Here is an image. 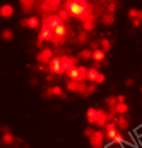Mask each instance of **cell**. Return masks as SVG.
Instances as JSON below:
<instances>
[{"label": "cell", "mask_w": 142, "mask_h": 148, "mask_svg": "<svg viewBox=\"0 0 142 148\" xmlns=\"http://www.w3.org/2000/svg\"><path fill=\"white\" fill-rule=\"evenodd\" d=\"M125 84H127L128 88H130V86H134V79H132V77H128V79H125Z\"/></svg>", "instance_id": "obj_41"}, {"label": "cell", "mask_w": 142, "mask_h": 148, "mask_svg": "<svg viewBox=\"0 0 142 148\" xmlns=\"http://www.w3.org/2000/svg\"><path fill=\"white\" fill-rule=\"evenodd\" d=\"M116 9H118V3H116V2H108L106 3V12L108 14H115Z\"/></svg>", "instance_id": "obj_31"}, {"label": "cell", "mask_w": 142, "mask_h": 148, "mask_svg": "<svg viewBox=\"0 0 142 148\" xmlns=\"http://www.w3.org/2000/svg\"><path fill=\"white\" fill-rule=\"evenodd\" d=\"M14 12H16V9H14V5H10V3H3V5L0 7V17H2V19L12 17Z\"/></svg>", "instance_id": "obj_13"}, {"label": "cell", "mask_w": 142, "mask_h": 148, "mask_svg": "<svg viewBox=\"0 0 142 148\" xmlns=\"http://www.w3.org/2000/svg\"><path fill=\"white\" fill-rule=\"evenodd\" d=\"M108 122V115H106V110H103V109H96V126L101 129V127H105Z\"/></svg>", "instance_id": "obj_9"}, {"label": "cell", "mask_w": 142, "mask_h": 148, "mask_svg": "<svg viewBox=\"0 0 142 148\" xmlns=\"http://www.w3.org/2000/svg\"><path fill=\"white\" fill-rule=\"evenodd\" d=\"M60 7H62V2H58V0H46V2H41L39 3V10L45 16L46 14H57Z\"/></svg>", "instance_id": "obj_2"}, {"label": "cell", "mask_w": 142, "mask_h": 148, "mask_svg": "<svg viewBox=\"0 0 142 148\" xmlns=\"http://www.w3.org/2000/svg\"><path fill=\"white\" fill-rule=\"evenodd\" d=\"M21 24H22L24 28H29V29H38V28L41 26V19H39V17H36V16H29V17L22 19V21H21Z\"/></svg>", "instance_id": "obj_7"}, {"label": "cell", "mask_w": 142, "mask_h": 148, "mask_svg": "<svg viewBox=\"0 0 142 148\" xmlns=\"http://www.w3.org/2000/svg\"><path fill=\"white\" fill-rule=\"evenodd\" d=\"M60 64H62V71L65 74V73H69L70 69L79 66V59L75 55H62L60 57Z\"/></svg>", "instance_id": "obj_3"}, {"label": "cell", "mask_w": 142, "mask_h": 148, "mask_svg": "<svg viewBox=\"0 0 142 148\" xmlns=\"http://www.w3.org/2000/svg\"><path fill=\"white\" fill-rule=\"evenodd\" d=\"M2 40H3V41L14 40V31H12V29H3V31H2Z\"/></svg>", "instance_id": "obj_27"}, {"label": "cell", "mask_w": 142, "mask_h": 148, "mask_svg": "<svg viewBox=\"0 0 142 148\" xmlns=\"http://www.w3.org/2000/svg\"><path fill=\"white\" fill-rule=\"evenodd\" d=\"M21 7H22V12L29 14V12L34 10V2H33V0H22V2H21Z\"/></svg>", "instance_id": "obj_21"}, {"label": "cell", "mask_w": 142, "mask_h": 148, "mask_svg": "<svg viewBox=\"0 0 142 148\" xmlns=\"http://www.w3.org/2000/svg\"><path fill=\"white\" fill-rule=\"evenodd\" d=\"M89 143H91L93 148H103V143H105V131L94 129L93 136L89 138Z\"/></svg>", "instance_id": "obj_5"}, {"label": "cell", "mask_w": 142, "mask_h": 148, "mask_svg": "<svg viewBox=\"0 0 142 148\" xmlns=\"http://www.w3.org/2000/svg\"><path fill=\"white\" fill-rule=\"evenodd\" d=\"M77 93H79V95H82V97H87V84H86V83H79Z\"/></svg>", "instance_id": "obj_32"}, {"label": "cell", "mask_w": 142, "mask_h": 148, "mask_svg": "<svg viewBox=\"0 0 142 148\" xmlns=\"http://www.w3.org/2000/svg\"><path fill=\"white\" fill-rule=\"evenodd\" d=\"M113 122L116 124V127H118V131H120V133H122V131H127V129H128V126H130V122H128L127 115H116Z\"/></svg>", "instance_id": "obj_10"}, {"label": "cell", "mask_w": 142, "mask_h": 148, "mask_svg": "<svg viewBox=\"0 0 142 148\" xmlns=\"http://www.w3.org/2000/svg\"><path fill=\"white\" fill-rule=\"evenodd\" d=\"M99 48H101L105 53H108V52L111 50V40H110V38H101V40H99Z\"/></svg>", "instance_id": "obj_24"}, {"label": "cell", "mask_w": 142, "mask_h": 148, "mask_svg": "<svg viewBox=\"0 0 142 148\" xmlns=\"http://www.w3.org/2000/svg\"><path fill=\"white\" fill-rule=\"evenodd\" d=\"M105 102H106V107L110 110H113V109L116 107V97H108Z\"/></svg>", "instance_id": "obj_30"}, {"label": "cell", "mask_w": 142, "mask_h": 148, "mask_svg": "<svg viewBox=\"0 0 142 148\" xmlns=\"http://www.w3.org/2000/svg\"><path fill=\"white\" fill-rule=\"evenodd\" d=\"M2 143L3 145H12L14 143V134L5 127H3V134H2Z\"/></svg>", "instance_id": "obj_18"}, {"label": "cell", "mask_w": 142, "mask_h": 148, "mask_svg": "<svg viewBox=\"0 0 142 148\" xmlns=\"http://www.w3.org/2000/svg\"><path fill=\"white\" fill-rule=\"evenodd\" d=\"M57 16H58V19H60V23H62V24H67V23L70 21V16L67 14V10H65L64 7H60V9H58Z\"/></svg>", "instance_id": "obj_22"}, {"label": "cell", "mask_w": 142, "mask_h": 148, "mask_svg": "<svg viewBox=\"0 0 142 148\" xmlns=\"http://www.w3.org/2000/svg\"><path fill=\"white\" fill-rule=\"evenodd\" d=\"M132 26H134V28H139V26H141V21H139V19H132Z\"/></svg>", "instance_id": "obj_40"}, {"label": "cell", "mask_w": 142, "mask_h": 148, "mask_svg": "<svg viewBox=\"0 0 142 148\" xmlns=\"http://www.w3.org/2000/svg\"><path fill=\"white\" fill-rule=\"evenodd\" d=\"M53 59V50L51 48H41V52L36 55L38 66H48V62Z\"/></svg>", "instance_id": "obj_4"}, {"label": "cell", "mask_w": 142, "mask_h": 148, "mask_svg": "<svg viewBox=\"0 0 142 148\" xmlns=\"http://www.w3.org/2000/svg\"><path fill=\"white\" fill-rule=\"evenodd\" d=\"M106 148H120V147H118V145H113V143H110Z\"/></svg>", "instance_id": "obj_43"}, {"label": "cell", "mask_w": 142, "mask_h": 148, "mask_svg": "<svg viewBox=\"0 0 142 148\" xmlns=\"http://www.w3.org/2000/svg\"><path fill=\"white\" fill-rule=\"evenodd\" d=\"M94 28H96V17H93V19L82 23V31H84V33H91V31H94Z\"/></svg>", "instance_id": "obj_16"}, {"label": "cell", "mask_w": 142, "mask_h": 148, "mask_svg": "<svg viewBox=\"0 0 142 148\" xmlns=\"http://www.w3.org/2000/svg\"><path fill=\"white\" fill-rule=\"evenodd\" d=\"M98 74H99V69L98 67H89L87 69V74H86V81H89L91 84H94V81H96V77H98Z\"/></svg>", "instance_id": "obj_14"}, {"label": "cell", "mask_w": 142, "mask_h": 148, "mask_svg": "<svg viewBox=\"0 0 142 148\" xmlns=\"http://www.w3.org/2000/svg\"><path fill=\"white\" fill-rule=\"evenodd\" d=\"M137 19L142 23V9H139V12H137Z\"/></svg>", "instance_id": "obj_42"}, {"label": "cell", "mask_w": 142, "mask_h": 148, "mask_svg": "<svg viewBox=\"0 0 142 148\" xmlns=\"http://www.w3.org/2000/svg\"><path fill=\"white\" fill-rule=\"evenodd\" d=\"M89 3H91V2H86V0H67V2L62 3V7L67 10V14H69L70 17L79 19Z\"/></svg>", "instance_id": "obj_1"}, {"label": "cell", "mask_w": 142, "mask_h": 148, "mask_svg": "<svg viewBox=\"0 0 142 148\" xmlns=\"http://www.w3.org/2000/svg\"><path fill=\"white\" fill-rule=\"evenodd\" d=\"M86 121H87L89 124H94V122H96V109H94V107L87 109V112H86Z\"/></svg>", "instance_id": "obj_25"}, {"label": "cell", "mask_w": 142, "mask_h": 148, "mask_svg": "<svg viewBox=\"0 0 142 148\" xmlns=\"http://www.w3.org/2000/svg\"><path fill=\"white\" fill-rule=\"evenodd\" d=\"M137 12H139V9H130L128 10V17L130 19H137Z\"/></svg>", "instance_id": "obj_35"}, {"label": "cell", "mask_w": 142, "mask_h": 148, "mask_svg": "<svg viewBox=\"0 0 142 148\" xmlns=\"http://www.w3.org/2000/svg\"><path fill=\"white\" fill-rule=\"evenodd\" d=\"M96 90H98V86H96V84H87V97H89V95H93Z\"/></svg>", "instance_id": "obj_36"}, {"label": "cell", "mask_w": 142, "mask_h": 148, "mask_svg": "<svg viewBox=\"0 0 142 148\" xmlns=\"http://www.w3.org/2000/svg\"><path fill=\"white\" fill-rule=\"evenodd\" d=\"M86 74H87L86 66H77V83H86Z\"/></svg>", "instance_id": "obj_19"}, {"label": "cell", "mask_w": 142, "mask_h": 148, "mask_svg": "<svg viewBox=\"0 0 142 148\" xmlns=\"http://www.w3.org/2000/svg\"><path fill=\"white\" fill-rule=\"evenodd\" d=\"M87 41H89V35H87V33L80 31V33L77 35V43H80V45H86Z\"/></svg>", "instance_id": "obj_28"}, {"label": "cell", "mask_w": 142, "mask_h": 148, "mask_svg": "<svg viewBox=\"0 0 142 148\" xmlns=\"http://www.w3.org/2000/svg\"><path fill=\"white\" fill-rule=\"evenodd\" d=\"M65 74L69 76V81H75V83H77V67L70 69L69 73H65Z\"/></svg>", "instance_id": "obj_33"}, {"label": "cell", "mask_w": 142, "mask_h": 148, "mask_svg": "<svg viewBox=\"0 0 142 148\" xmlns=\"http://www.w3.org/2000/svg\"><path fill=\"white\" fill-rule=\"evenodd\" d=\"M91 57H93L91 48H82V50L79 52V55H77V59H79V60H91Z\"/></svg>", "instance_id": "obj_23"}, {"label": "cell", "mask_w": 142, "mask_h": 148, "mask_svg": "<svg viewBox=\"0 0 142 148\" xmlns=\"http://www.w3.org/2000/svg\"><path fill=\"white\" fill-rule=\"evenodd\" d=\"M141 93H142V88H141Z\"/></svg>", "instance_id": "obj_44"}, {"label": "cell", "mask_w": 142, "mask_h": 148, "mask_svg": "<svg viewBox=\"0 0 142 148\" xmlns=\"http://www.w3.org/2000/svg\"><path fill=\"white\" fill-rule=\"evenodd\" d=\"M96 64H101V62H105V59H106V53L101 50V48H98V50H93V57H91Z\"/></svg>", "instance_id": "obj_15"}, {"label": "cell", "mask_w": 142, "mask_h": 148, "mask_svg": "<svg viewBox=\"0 0 142 148\" xmlns=\"http://www.w3.org/2000/svg\"><path fill=\"white\" fill-rule=\"evenodd\" d=\"M116 103H127L125 95H118V97H116Z\"/></svg>", "instance_id": "obj_38"}, {"label": "cell", "mask_w": 142, "mask_h": 148, "mask_svg": "<svg viewBox=\"0 0 142 148\" xmlns=\"http://www.w3.org/2000/svg\"><path fill=\"white\" fill-rule=\"evenodd\" d=\"M99 48V41H91V52Z\"/></svg>", "instance_id": "obj_39"}, {"label": "cell", "mask_w": 142, "mask_h": 148, "mask_svg": "<svg viewBox=\"0 0 142 148\" xmlns=\"http://www.w3.org/2000/svg\"><path fill=\"white\" fill-rule=\"evenodd\" d=\"M101 24H103V26H113V24H115V14L105 12V14L101 16Z\"/></svg>", "instance_id": "obj_17"}, {"label": "cell", "mask_w": 142, "mask_h": 148, "mask_svg": "<svg viewBox=\"0 0 142 148\" xmlns=\"http://www.w3.org/2000/svg\"><path fill=\"white\" fill-rule=\"evenodd\" d=\"M48 73L53 74V76H62L64 74V71H62V64H60V57H55L53 55V59L48 62Z\"/></svg>", "instance_id": "obj_6"}, {"label": "cell", "mask_w": 142, "mask_h": 148, "mask_svg": "<svg viewBox=\"0 0 142 148\" xmlns=\"http://www.w3.org/2000/svg\"><path fill=\"white\" fill-rule=\"evenodd\" d=\"M65 88H67V91H70V93H77V88H79V83H75V81H67V84H65Z\"/></svg>", "instance_id": "obj_29"}, {"label": "cell", "mask_w": 142, "mask_h": 148, "mask_svg": "<svg viewBox=\"0 0 142 148\" xmlns=\"http://www.w3.org/2000/svg\"><path fill=\"white\" fill-rule=\"evenodd\" d=\"M93 133H94V129H93V127H86V129H84V136H86V138H91V136H93Z\"/></svg>", "instance_id": "obj_37"}, {"label": "cell", "mask_w": 142, "mask_h": 148, "mask_svg": "<svg viewBox=\"0 0 142 148\" xmlns=\"http://www.w3.org/2000/svg\"><path fill=\"white\" fill-rule=\"evenodd\" d=\"M111 143H113V145H118V147H122V145L125 143V138H123V133H120V131H118V133H116V136L113 138V141H111Z\"/></svg>", "instance_id": "obj_26"}, {"label": "cell", "mask_w": 142, "mask_h": 148, "mask_svg": "<svg viewBox=\"0 0 142 148\" xmlns=\"http://www.w3.org/2000/svg\"><path fill=\"white\" fill-rule=\"evenodd\" d=\"M116 133H118L116 124H115V122H106V126H105V138L110 140V143L113 141V138L116 136Z\"/></svg>", "instance_id": "obj_8"}, {"label": "cell", "mask_w": 142, "mask_h": 148, "mask_svg": "<svg viewBox=\"0 0 142 148\" xmlns=\"http://www.w3.org/2000/svg\"><path fill=\"white\" fill-rule=\"evenodd\" d=\"M105 81H106V76H105L103 73H99V74H98V77H96V81H94V84L98 86V84H103Z\"/></svg>", "instance_id": "obj_34"}, {"label": "cell", "mask_w": 142, "mask_h": 148, "mask_svg": "<svg viewBox=\"0 0 142 148\" xmlns=\"http://www.w3.org/2000/svg\"><path fill=\"white\" fill-rule=\"evenodd\" d=\"M45 97H46V98H51V97H60V98H65V93H64V90L57 84V86L48 88V90L45 91Z\"/></svg>", "instance_id": "obj_11"}, {"label": "cell", "mask_w": 142, "mask_h": 148, "mask_svg": "<svg viewBox=\"0 0 142 148\" xmlns=\"http://www.w3.org/2000/svg\"><path fill=\"white\" fill-rule=\"evenodd\" d=\"M128 103H116V107L113 109V112L116 114V115H127V112H128Z\"/></svg>", "instance_id": "obj_20"}, {"label": "cell", "mask_w": 142, "mask_h": 148, "mask_svg": "<svg viewBox=\"0 0 142 148\" xmlns=\"http://www.w3.org/2000/svg\"><path fill=\"white\" fill-rule=\"evenodd\" d=\"M38 41H53V31L51 29H48L46 26H41V31H39V35H38Z\"/></svg>", "instance_id": "obj_12"}]
</instances>
